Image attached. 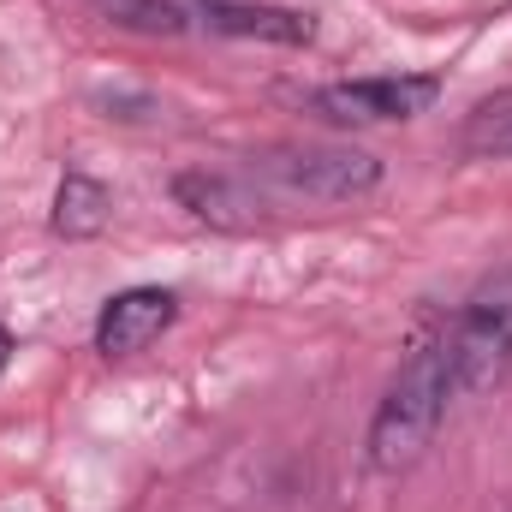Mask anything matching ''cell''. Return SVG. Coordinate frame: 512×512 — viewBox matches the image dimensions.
<instances>
[{
    "instance_id": "obj_6",
    "label": "cell",
    "mask_w": 512,
    "mask_h": 512,
    "mask_svg": "<svg viewBox=\"0 0 512 512\" xmlns=\"http://www.w3.org/2000/svg\"><path fill=\"white\" fill-rule=\"evenodd\" d=\"M221 36H262V42H310L316 24L304 12H280V6H209L203 12Z\"/></svg>"
},
{
    "instance_id": "obj_4",
    "label": "cell",
    "mask_w": 512,
    "mask_h": 512,
    "mask_svg": "<svg viewBox=\"0 0 512 512\" xmlns=\"http://www.w3.org/2000/svg\"><path fill=\"white\" fill-rule=\"evenodd\" d=\"M441 96L435 78L423 72H399V78H352V84H328L316 90V114L346 120V126H382V120H417L429 114Z\"/></svg>"
},
{
    "instance_id": "obj_10",
    "label": "cell",
    "mask_w": 512,
    "mask_h": 512,
    "mask_svg": "<svg viewBox=\"0 0 512 512\" xmlns=\"http://www.w3.org/2000/svg\"><path fill=\"white\" fill-rule=\"evenodd\" d=\"M6 358H12V340H6V328H0V370H6Z\"/></svg>"
},
{
    "instance_id": "obj_2",
    "label": "cell",
    "mask_w": 512,
    "mask_h": 512,
    "mask_svg": "<svg viewBox=\"0 0 512 512\" xmlns=\"http://www.w3.org/2000/svg\"><path fill=\"white\" fill-rule=\"evenodd\" d=\"M507 364H512V274H501V280H489V286L465 304L459 328L447 334L453 393H477V387H489Z\"/></svg>"
},
{
    "instance_id": "obj_7",
    "label": "cell",
    "mask_w": 512,
    "mask_h": 512,
    "mask_svg": "<svg viewBox=\"0 0 512 512\" xmlns=\"http://www.w3.org/2000/svg\"><path fill=\"white\" fill-rule=\"evenodd\" d=\"M108 209H114V197H108L96 179L66 173L60 191H54V233H60V239H96V233L108 227Z\"/></svg>"
},
{
    "instance_id": "obj_8",
    "label": "cell",
    "mask_w": 512,
    "mask_h": 512,
    "mask_svg": "<svg viewBox=\"0 0 512 512\" xmlns=\"http://www.w3.org/2000/svg\"><path fill=\"white\" fill-rule=\"evenodd\" d=\"M459 143H465V155H495V161H507L512 155V90L477 102V108L465 114Z\"/></svg>"
},
{
    "instance_id": "obj_5",
    "label": "cell",
    "mask_w": 512,
    "mask_h": 512,
    "mask_svg": "<svg viewBox=\"0 0 512 512\" xmlns=\"http://www.w3.org/2000/svg\"><path fill=\"white\" fill-rule=\"evenodd\" d=\"M179 316V298L167 286H131L120 298H108L102 322H96V352L102 358H137L149 340H161Z\"/></svg>"
},
{
    "instance_id": "obj_9",
    "label": "cell",
    "mask_w": 512,
    "mask_h": 512,
    "mask_svg": "<svg viewBox=\"0 0 512 512\" xmlns=\"http://www.w3.org/2000/svg\"><path fill=\"white\" fill-rule=\"evenodd\" d=\"M102 12H114V24L149 30V36H179L185 30V12L167 6V0H102Z\"/></svg>"
},
{
    "instance_id": "obj_1",
    "label": "cell",
    "mask_w": 512,
    "mask_h": 512,
    "mask_svg": "<svg viewBox=\"0 0 512 512\" xmlns=\"http://www.w3.org/2000/svg\"><path fill=\"white\" fill-rule=\"evenodd\" d=\"M447 393H453V370H447V334H441V340H423L399 364L382 411L370 423V465L382 477H399L423 459V447L435 441V423L447 411Z\"/></svg>"
},
{
    "instance_id": "obj_11",
    "label": "cell",
    "mask_w": 512,
    "mask_h": 512,
    "mask_svg": "<svg viewBox=\"0 0 512 512\" xmlns=\"http://www.w3.org/2000/svg\"><path fill=\"white\" fill-rule=\"evenodd\" d=\"M203 6H221V0H203Z\"/></svg>"
},
{
    "instance_id": "obj_3",
    "label": "cell",
    "mask_w": 512,
    "mask_h": 512,
    "mask_svg": "<svg viewBox=\"0 0 512 512\" xmlns=\"http://www.w3.org/2000/svg\"><path fill=\"white\" fill-rule=\"evenodd\" d=\"M262 173H268V179H280V185H286V191H298V197L346 203V197L376 191L382 161H376V155H364V149L304 143V149H268V155H262Z\"/></svg>"
}]
</instances>
